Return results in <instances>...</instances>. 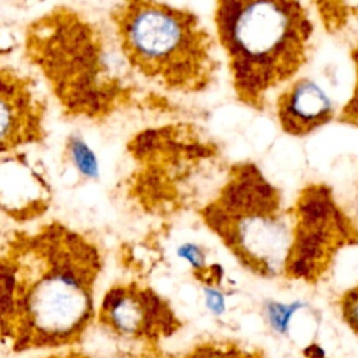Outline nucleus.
I'll return each mask as SVG.
<instances>
[{"mask_svg": "<svg viewBox=\"0 0 358 358\" xmlns=\"http://www.w3.org/2000/svg\"><path fill=\"white\" fill-rule=\"evenodd\" d=\"M105 255L94 235L59 220L0 242V344L13 354L78 345L95 323Z\"/></svg>", "mask_w": 358, "mask_h": 358, "instance_id": "f257e3e1", "label": "nucleus"}, {"mask_svg": "<svg viewBox=\"0 0 358 358\" xmlns=\"http://www.w3.org/2000/svg\"><path fill=\"white\" fill-rule=\"evenodd\" d=\"M22 52L70 119L102 123L138 105L141 81L109 24L81 10L56 4L35 17L24 29Z\"/></svg>", "mask_w": 358, "mask_h": 358, "instance_id": "f03ea898", "label": "nucleus"}, {"mask_svg": "<svg viewBox=\"0 0 358 358\" xmlns=\"http://www.w3.org/2000/svg\"><path fill=\"white\" fill-rule=\"evenodd\" d=\"M213 20L238 102L262 112L309 59L308 10L299 0H215Z\"/></svg>", "mask_w": 358, "mask_h": 358, "instance_id": "7ed1b4c3", "label": "nucleus"}, {"mask_svg": "<svg viewBox=\"0 0 358 358\" xmlns=\"http://www.w3.org/2000/svg\"><path fill=\"white\" fill-rule=\"evenodd\" d=\"M108 24L141 83L176 95L201 94L215 83L218 43L194 11L165 0H119Z\"/></svg>", "mask_w": 358, "mask_h": 358, "instance_id": "20e7f679", "label": "nucleus"}, {"mask_svg": "<svg viewBox=\"0 0 358 358\" xmlns=\"http://www.w3.org/2000/svg\"><path fill=\"white\" fill-rule=\"evenodd\" d=\"M196 213L243 270L264 280L284 278L292 241L291 210L256 162H232Z\"/></svg>", "mask_w": 358, "mask_h": 358, "instance_id": "39448f33", "label": "nucleus"}, {"mask_svg": "<svg viewBox=\"0 0 358 358\" xmlns=\"http://www.w3.org/2000/svg\"><path fill=\"white\" fill-rule=\"evenodd\" d=\"M127 154V197L155 217L190 208L200 180L220 159L217 143L190 123L147 127L129 141Z\"/></svg>", "mask_w": 358, "mask_h": 358, "instance_id": "423d86ee", "label": "nucleus"}, {"mask_svg": "<svg viewBox=\"0 0 358 358\" xmlns=\"http://www.w3.org/2000/svg\"><path fill=\"white\" fill-rule=\"evenodd\" d=\"M289 210L292 241L284 278L317 284L345 248L358 245V225L323 182L305 185Z\"/></svg>", "mask_w": 358, "mask_h": 358, "instance_id": "0eeeda50", "label": "nucleus"}, {"mask_svg": "<svg viewBox=\"0 0 358 358\" xmlns=\"http://www.w3.org/2000/svg\"><path fill=\"white\" fill-rule=\"evenodd\" d=\"M95 323L112 337L150 345H158L183 327L171 301L138 280L113 282L96 306Z\"/></svg>", "mask_w": 358, "mask_h": 358, "instance_id": "6e6552de", "label": "nucleus"}, {"mask_svg": "<svg viewBox=\"0 0 358 358\" xmlns=\"http://www.w3.org/2000/svg\"><path fill=\"white\" fill-rule=\"evenodd\" d=\"M48 101L36 78L0 64V155L24 151L48 137Z\"/></svg>", "mask_w": 358, "mask_h": 358, "instance_id": "1a4fd4ad", "label": "nucleus"}, {"mask_svg": "<svg viewBox=\"0 0 358 358\" xmlns=\"http://www.w3.org/2000/svg\"><path fill=\"white\" fill-rule=\"evenodd\" d=\"M52 186L24 151L0 159V214L17 224L42 218L52 206Z\"/></svg>", "mask_w": 358, "mask_h": 358, "instance_id": "9d476101", "label": "nucleus"}, {"mask_svg": "<svg viewBox=\"0 0 358 358\" xmlns=\"http://www.w3.org/2000/svg\"><path fill=\"white\" fill-rule=\"evenodd\" d=\"M275 115L281 130L292 137H305L337 117L324 90L308 77L292 80L275 99Z\"/></svg>", "mask_w": 358, "mask_h": 358, "instance_id": "9b49d317", "label": "nucleus"}, {"mask_svg": "<svg viewBox=\"0 0 358 358\" xmlns=\"http://www.w3.org/2000/svg\"><path fill=\"white\" fill-rule=\"evenodd\" d=\"M180 358H267L263 348L227 337H210L194 343Z\"/></svg>", "mask_w": 358, "mask_h": 358, "instance_id": "f8f14e48", "label": "nucleus"}, {"mask_svg": "<svg viewBox=\"0 0 358 358\" xmlns=\"http://www.w3.org/2000/svg\"><path fill=\"white\" fill-rule=\"evenodd\" d=\"M176 255L187 262L193 277L204 287L217 288L222 280V268L217 263L207 264L204 249L194 242H185L176 248Z\"/></svg>", "mask_w": 358, "mask_h": 358, "instance_id": "ddd939ff", "label": "nucleus"}, {"mask_svg": "<svg viewBox=\"0 0 358 358\" xmlns=\"http://www.w3.org/2000/svg\"><path fill=\"white\" fill-rule=\"evenodd\" d=\"M63 161L77 171L84 179H96L99 175V164L96 154L78 134H70L63 148Z\"/></svg>", "mask_w": 358, "mask_h": 358, "instance_id": "4468645a", "label": "nucleus"}, {"mask_svg": "<svg viewBox=\"0 0 358 358\" xmlns=\"http://www.w3.org/2000/svg\"><path fill=\"white\" fill-rule=\"evenodd\" d=\"M323 22L330 29H340L351 15V7L345 0H313Z\"/></svg>", "mask_w": 358, "mask_h": 358, "instance_id": "2eb2a0df", "label": "nucleus"}, {"mask_svg": "<svg viewBox=\"0 0 358 358\" xmlns=\"http://www.w3.org/2000/svg\"><path fill=\"white\" fill-rule=\"evenodd\" d=\"M350 57L354 66V85L350 98L341 106L336 119L343 124L358 129V43L352 46Z\"/></svg>", "mask_w": 358, "mask_h": 358, "instance_id": "dca6fc26", "label": "nucleus"}, {"mask_svg": "<svg viewBox=\"0 0 358 358\" xmlns=\"http://www.w3.org/2000/svg\"><path fill=\"white\" fill-rule=\"evenodd\" d=\"M338 310L343 323L358 337V281L343 291L338 299Z\"/></svg>", "mask_w": 358, "mask_h": 358, "instance_id": "f3484780", "label": "nucleus"}, {"mask_svg": "<svg viewBox=\"0 0 358 358\" xmlns=\"http://www.w3.org/2000/svg\"><path fill=\"white\" fill-rule=\"evenodd\" d=\"M204 294H206V305L208 306L210 310H213L215 315H218L224 309V298L217 291L215 288L204 287Z\"/></svg>", "mask_w": 358, "mask_h": 358, "instance_id": "a211bd4d", "label": "nucleus"}, {"mask_svg": "<svg viewBox=\"0 0 358 358\" xmlns=\"http://www.w3.org/2000/svg\"><path fill=\"white\" fill-rule=\"evenodd\" d=\"M41 358H92L90 354L83 351L81 348L77 347H67V348H60L55 350L48 355H43Z\"/></svg>", "mask_w": 358, "mask_h": 358, "instance_id": "6ab92c4d", "label": "nucleus"}, {"mask_svg": "<svg viewBox=\"0 0 358 358\" xmlns=\"http://www.w3.org/2000/svg\"><path fill=\"white\" fill-rule=\"evenodd\" d=\"M350 7H351V15L355 17V18H358V3L350 4Z\"/></svg>", "mask_w": 358, "mask_h": 358, "instance_id": "aec40b11", "label": "nucleus"}]
</instances>
